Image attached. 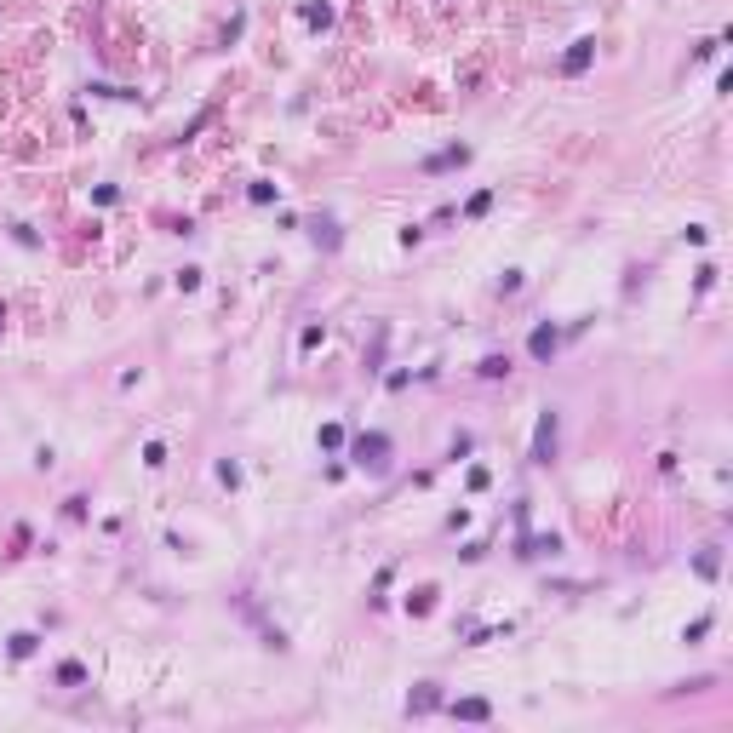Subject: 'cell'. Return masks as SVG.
<instances>
[{
  "instance_id": "4fadbf2b",
  "label": "cell",
  "mask_w": 733,
  "mask_h": 733,
  "mask_svg": "<svg viewBox=\"0 0 733 733\" xmlns=\"http://www.w3.org/2000/svg\"><path fill=\"white\" fill-rule=\"evenodd\" d=\"M315 241H321V246H338V224L321 218V224H315Z\"/></svg>"
},
{
  "instance_id": "3957f363",
  "label": "cell",
  "mask_w": 733,
  "mask_h": 733,
  "mask_svg": "<svg viewBox=\"0 0 733 733\" xmlns=\"http://www.w3.org/2000/svg\"><path fill=\"white\" fill-rule=\"evenodd\" d=\"M556 344H562V332L544 321V327H533V338H527V356H533V361H550V356H556Z\"/></svg>"
},
{
  "instance_id": "5bb4252c",
  "label": "cell",
  "mask_w": 733,
  "mask_h": 733,
  "mask_svg": "<svg viewBox=\"0 0 733 733\" xmlns=\"http://www.w3.org/2000/svg\"><path fill=\"white\" fill-rule=\"evenodd\" d=\"M321 447H327V453L344 447V430H338V424H321Z\"/></svg>"
},
{
  "instance_id": "8fae6325",
  "label": "cell",
  "mask_w": 733,
  "mask_h": 733,
  "mask_svg": "<svg viewBox=\"0 0 733 733\" xmlns=\"http://www.w3.org/2000/svg\"><path fill=\"white\" fill-rule=\"evenodd\" d=\"M504 372H510V356H487L482 361V378H504Z\"/></svg>"
},
{
  "instance_id": "9a60e30c",
  "label": "cell",
  "mask_w": 733,
  "mask_h": 733,
  "mask_svg": "<svg viewBox=\"0 0 733 733\" xmlns=\"http://www.w3.org/2000/svg\"><path fill=\"white\" fill-rule=\"evenodd\" d=\"M218 482H224V487H235V482H241V464H230V458H224V464H218Z\"/></svg>"
},
{
  "instance_id": "8992f818",
  "label": "cell",
  "mask_w": 733,
  "mask_h": 733,
  "mask_svg": "<svg viewBox=\"0 0 733 733\" xmlns=\"http://www.w3.org/2000/svg\"><path fill=\"white\" fill-rule=\"evenodd\" d=\"M453 716H458V722H487L493 705H487V699H453Z\"/></svg>"
},
{
  "instance_id": "5b68a950",
  "label": "cell",
  "mask_w": 733,
  "mask_h": 733,
  "mask_svg": "<svg viewBox=\"0 0 733 733\" xmlns=\"http://www.w3.org/2000/svg\"><path fill=\"white\" fill-rule=\"evenodd\" d=\"M464 161H470V149H464V144H453V149H441V155H430V161H424V172H453V166H464Z\"/></svg>"
},
{
  "instance_id": "7c38bea8",
  "label": "cell",
  "mask_w": 733,
  "mask_h": 733,
  "mask_svg": "<svg viewBox=\"0 0 733 733\" xmlns=\"http://www.w3.org/2000/svg\"><path fill=\"white\" fill-rule=\"evenodd\" d=\"M493 206V189H482V195H470V206H464V218H482V212Z\"/></svg>"
},
{
  "instance_id": "277c9868",
  "label": "cell",
  "mask_w": 733,
  "mask_h": 733,
  "mask_svg": "<svg viewBox=\"0 0 733 733\" xmlns=\"http://www.w3.org/2000/svg\"><path fill=\"white\" fill-rule=\"evenodd\" d=\"M590 58H596V40L584 35V40H573V46H568V58H562V69H568V75H584V69H590Z\"/></svg>"
},
{
  "instance_id": "7a4b0ae2",
  "label": "cell",
  "mask_w": 733,
  "mask_h": 733,
  "mask_svg": "<svg viewBox=\"0 0 733 733\" xmlns=\"http://www.w3.org/2000/svg\"><path fill=\"white\" fill-rule=\"evenodd\" d=\"M556 458V413H539V430H533V464H550Z\"/></svg>"
},
{
  "instance_id": "6da1fadb",
  "label": "cell",
  "mask_w": 733,
  "mask_h": 733,
  "mask_svg": "<svg viewBox=\"0 0 733 733\" xmlns=\"http://www.w3.org/2000/svg\"><path fill=\"white\" fill-rule=\"evenodd\" d=\"M350 458H356L361 470H384V464H390V436L367 430V436H356V441H350Z\"/></svg>"
},
{
  "instance_id": "9c48e42d",
  "label": "cell",
  "mask_w": 733,
  "mask_h": 733,
  "mask_svg": "<svg viewBox=\"0 0 733 733\" xmlns=\"http://www.w3.org/2000/svg\"><path fill=\"white\" fill-rule=\"evenodd\" d=\"M58 682H63V687H80V682H86V665L63 659V665H58Z\"/></svg>"
},
{
  "instance_id": "ba28073f",
  "label": "cell",
  "mask_w": 733,
  "mask_h": 733,
  "mask_svg": "<svg viewBox=\"0 0 733 733\" xmlns=\"http://www.w3.org/2000/svg\"><path fill=\"white\" fill-rule=\"evenodd\" d=\"M304 23H310V29H327V23H332V6H327V0H321V6L310 0V6H304Z\"/></svg>"
},
{
  "instance_id": "30bf717a",
  "label": "cell",
  "mask_w": 733,
  "mask_h": 733,
  "mask_svg": "<svg viewBox=\"0 0 733 733\" xmlns=\"http://www.w3.org/2000/svg\"><path fill=\"white\" fill-rule=\"evenodd\" d=\"M35 641H40V636H29V630H18V636H12V659H29V653H35Z\"/></svg>"
},
{
  "instance_id": "52a82bcc",
  "label": "cell",
  "mask_w": 733,
  "mask_h": 733,
  "mask_svg": "<svg viewBox=\"0 0 733 733\" xmlns=\"http://www.w3.org/2000/svg\"><path fill=\"white\" fill-rule=\"evenodd\" d=\"M436 705H441V694H436V682H424V687H418V694L407 699V710H413V716H424V710H436Z\"/></svg>"
},
{
  "instance_id": "2e32d148",
  "label": "cell",
  "mask_w": 733,
  "mask_h": 733,
  "mask_svg": "<svg viewBox=\"0 0 733 733\" xmlns=\"http://www.w3.org/2000/svg\"><path fill=\"white\" fill-rule=\"evenodd\" d=\"M0 321H6V310H0Z\"/></svg>"
}]
</instances>
